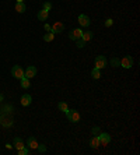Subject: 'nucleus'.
Instances as JSON below:
<instances>
[{
  "mask_svg": "<svg viewBox=\"0 0 140 155\" xmlns=\"http://www.w3.org/2000/svg\"><path fill=\"white\" fill-rule=\"evenodd\" d=\"M27 147L30 150H37V147H38L37 138H35V137H30V138L27 140Z\"/></svg>",
  "mask_w": 140,
  "mask_h": 155,
  "instance_id": "obj_10",
  "label": "nucleus"
},
{
  "mask_svg": "<svg viewBox=\"0 0 140 155\" xmlns=\"http://www.w3.org/2000/svg\"><path fill=\"white\" fill-rule=\"evenodd\" d=\"M31 101H32V98L30 94H24L21 96V105L22 106H28V105H31Z\"/></svg>",
  "mask_w": 140,
  "mask_h": 155,
  "instance_id": "obj_11",
  "label": "nucleus"
},
{
  "mask_svg": "<svg viewBox=\"0 0 140 155\" xmlns=\"http://www.w3.org/2000/svg\"><path fill=\"white\" fill-rule=\"evenodd\" d=\"M53 39H55V34H53V32H48V34H45V35H43V41H45V42H52Z\"/></svg>",
  "mask_w": 140,
  "mask_h": 155,
  "instance_id": "obj_17",
  "label": "nucleus"
},
{
  "mask_svg": "<svg viewBox=\"0 0 140 155\" xmlns=\"http://www.w3.org/2000/svg\"><path fill=\"white\" fill-rule=\"evenodd\" d=\"M91 77L94 78V80H98V78H101V71H100V69H94L91 71Z\"/></svg>",
  "mask_w": 140,
  "mask_h": 155,
  "instance_id": "obj_19",
  "label": "nucleus"
},
{
  "mask_svg": "<svg viewBox=\"0 0 140 155\" xmlns=\"http://www.w3.org/2000/svg\"><path fill=\"white\" fill-rule=\"evenodd\" d=\"M90 147L94 148V150L100 147V138H98V136H92V138L90 140Z\"/></svg>",
  "mask_w": 140,
  "mask_h": 155,
  "instance_id": "obj_14",
  "label": "nucleus"
},
{
  "mask_svg": "<svg viewBox=\"0 0 140 155\" xmlns=\"http://www.w3.org/2000/svg\"><path fill=\"white\" fill-rule=\"evenodd\" d=\"M92 35H94V32H91V31H84L83 34H81V41H84V42H88V41H91L92 39Z\"/></svg>",
  "mask_w": 140,
  "mask_h": 155,
  "instance_id": "obj_12",
  "label": "nucleus"
},
{
  "mask_svg": "<svg viewBox=\"0 0 140 155\" xmlns=\"http://www.w3.org/2000/svg\"><path fill=\"white\" fill-rule=\"evenodd\" d=\"M43 10H46V11L52 10V4H51L49 1H45V3H43Z\"/></svg>",
  "mask_w": 140,
  "mask_h": 155,
  "instance_id": "obj_24",
  "label": "nucleus"
},
{
  "mask_svg": "<svg viewBox=\"0 0 140 155\" xmlns=\"http://www.w3.org/2000/svg\"><path fill=\"white\" fill-rule=\"evenodd\" d=\"M111 64H112L113 67H119V66H121V60H118L116 57H113V59H111Z\"/></svg>",
  "mask_w": 140,
  "mask_h": 155,
  "instance_id": "obj_22",
  "label": "nucleus"
},
{
  "mask_svg": "<svg viewBox=\"0 0 140 155\" xmlns=\"http://www.w3.org/2000/svg\"><path fill=\"white\" fill-rule=\"evenodd\" d=\"M112 24H113V21L111 20V18H108L107 21H105V27H108V28H109V27H112Z\"/></svg>",
  "mask_w": 140,
  "mask_h": 155,
  "instance_id": "obj_27",
  "label": "nucleus"
},
{
  "mask_svg": "<svg viewBox=\"0 0 140 155\" xmlns=\"http://www.w3.org/2000/svg\"><path fill=\"white\" fill-rule=\"evenodd\" d=\"M17 152H18V155H28V154H30V148L25 145V147L21 148V150H17Z\"/></svg>",
  "mask_w": 140,
  "mask_h": 155,
  "instance_id": "obj_21",
  "label": "nucleus"
},
{
  "mask_svg": "<svg viewBox=\"0 0 140 155\" xmlns=\"http://www.w3.org/2000/svg\"><path fill=\"white\" fill-rule=\"evenodd\" d=\"M65 113H66V116H67V119H69L70 122H73V123H77L80 120V113L77 112V111H74V109H67Z\"/></svg>",
  "mask_w": 140,
  "mask_h": 155,
  "instance_id": "obj_1",
  "label": "nucleus"
},
{
  "mask_svg": "<svg viewBox=\"0 0 140 155\" xmlns=\"http://www.w3.org/2000/svg\"><path fill=\"white\" fill-rule=\"evenodd\" d=\"M98 138H100V145H108L111 141V136L108 133H101L98 134Z\"/></svg>",
  "mask_w": 140,
  "mask_h": 155,
  "instance_id": "obj_7",
  "label": "nucleus"
},
{
  "mask_svg": "<svg viewBox=\"0 0 140 155\" xmlns=\"http://www.w3.org/2000/svg\"><path fill=\"white\" fill-rule=\"evenodd\" d=\"M84 45H86V42H84V41H81V39H77V46H79V48H84Z\"/></svg>",
  "mask_w": 140,
  "mask_h": 155,
  "instance_id": "obj_26",
  "label": "nucleus"
},
{
  "mask_svg": "<svg viewBox=\"0 0 140 155\" xmlns=\"http://www.w3.org/2000/svg\"><path fill=\"white\" fill-rule=\"evenodd\" d=\"M25 10H27V7H25L24 3H17L16 4V11L17 13H24Z\"/></svg>",
  "mask_w": 140,
  "mask_h": 155,
  "instance_id": "obj_18",
  "label": "nucleus"
},
{
  "mask_svg": "<svg viewBox=\"0 0 140 155\" xmlns=\"http://www.w3.org/2000/svg\"><path fill=\"white\" fill-rule=\"evenodd\" d=\"M1 99H3V95H0V101H1Z\"/></svg>",
  "mask_w": 140,
  "mask_h": 155,
  "instance_id": "obj_30",
  "label": "nucleus"
},
{
  "mask_svg": "<svg viewBox=\"0 0 140 155\" xmlns=\"http://www.w3.org/2000/svg\"><path fill=\"white\" fill-rule=\"evenodd\" d=\"M13 145L16 147L17 150H21V148H24V147H25V145H24V141H22L20 137H16V138H14V143H13Z\"/></svg>",
  "mask_w": 140,
  "mask_h": 155,
  "instance_id": "obj_15",
  "label": "nucleus"
},
{
  "mask_svg": "<svg viewBox=\"0 0 140 155\" xmlns=\"http://www.w3.org/2000/svg\"><path fill=\"white\" fill-rule=\"evenodd\" d=\"M79 22H80V25L81 27H88L90 24H91V21H90V18L86 16V14H80L79 16Z\"/></svg>",
  "mask_w": 140,
  "mask_h": 155,
  "instance_id": "obj_9",
  "label": "nucleus"
},
{
  "mask_svg": "<svg viewBox=\"0 0 140 155\" xmlns=\"http://www.w3.org/2000/svg\"><path fill=\"white\" fill-rule=\"evenodd\" d=\"M81 34H83V31H81L80 28H76V29H71V31H70L69 38L71 41H77V39L81 38Z\"/></svg>",
  "mask_w": 140,
  "mask_h": 155,
  "instance_id": "obj_8",
  "label": "nucleus"
},
{
  "mask_svg": "<svg viewBox=\"0 0 140 155\" xmlns=\"http://www.w3.org/2000/svg\"><path fill=\"white\" fill-rule=\"evenodd\" d=\"M11 75L17 78V80H21L22 77H24V70L20 67V66H13V69H11Z\"/></svg>",
  "mask_w": 140,
  "mask_h": 155,
  "instance_id": "obj_2",
  "label": "nucleus"
},
{
  "mask_svg": "<svg viewBox=\"0 0 140 155\" xmlns=\"http://www.w3.org/2000/svg\"><path fill=\"white\" fill-rule=\"evenodd\" d=\"M58 108H59L62 112H66V111L69 109V106H67V103H66V102H59V103H58Z\"/></svg>",
  "mask_w": 140,
  "mask_h": 155,
  "instance_id": "obj_20",
  "label": "nucleus"
},
{
  "mask_svg": "<svg viewBox=\"0 0 140 155\" xmlns=\"http://www.w3.org/2000/svg\"><path fill=\"white\" fill-rule=\"evenodd\" d=\"M121 66H122L123 69H130V67L133 66V59H132V56H125V57H122V60H121Z\"/></svg>",
  "mask_w": 140,
  "mask_h": 155,
  "instance_id": "obj_6",
  "label": "nucleus"
},
{
  "mask_svg": "<svg viewBox=\"0 0 140 155\" xmlns=\"http://www.w3.org/2000/svg\"><path fill=\"white\" fill-rule=\"evenodd\" d=\"M35 74H37V67L35 66H30V67H27V70H24V77L25 78H34L35 77Z\"/></svg>",
  "mask_w": 140,
  "mask_h": 155,
  "instance_id": "obj_5",
  "label": "nucleus"
},
{
  "mask_svg": "<svg viewBox=\"0 0 140 155\" xmlns=\"http://www.w3.org/2000/svg\"><path fill=\"white\" fill-rule=\"evenodd\" d=\"M108 64V60L105 56H97L95 57V69H105Z\"/></svg>",
  "mask_w": 140,
  "mask_h": 155,
  "instance_id": "obj_3",
  "label": "nucleus"
},
{
  "mask_svg": "<svg viewBox=\"0 0 140 155\" xmlns=\"http://www.w3.org/2000/svg\"><path fill=\"white\" fill-rule=\"evenodd\" d=\"M38 20H39V21H45V20H48V17H49V13L46 10H41V11H38Z\"/></svg>",
  "mask_w": 140,
  "mask_h": 155,
  "instance_id": "obj_13",
  "label": "nucleus"
},
{
  "mask_svg": "<svg viewBox=\"0 0 140 155\" xmlns=\"http://www.w3.org/2000/svg\"><path fill=\"white\" fill-rule=\"evenodd\" d=\"M17 3H24V0H17Z\"/></svg>",
  "mask_w": 140,
  "mask_h": 155,
  "instance_id": "obj_29",
  "label": "nucleus"
},
{
  "mask_svg": "<svg viewBox=\"0 0 140 155\" xmlns=\"http://www.w3.org/2000/svg\"><path fill=\"white\" fill-rule=\"evenodd\" d=\"M20 83H21V87L24 88V90L30 88V85H31V83H30V78H25V77H22L21 80H20Z\"/></svg>",
  "mask_w": 140,
  "mask_h": 155,
  "instance_id": "obj_16",
  "label": "nucleus"
},
{
  "mask_svg": "<svg viewBox=\"0 0 140 155\" xmlns=\"http://www.w3.org/2000/svg\"><path fill=\"white\" fill-rule=\"evenodd\" d=\"M37 150H38L39 154H43V152H46V147H45V145H39V144H38Z\"/></svg>",
  "mask_w": 140,
  "mask_h": 155,
  "instance_id": "obj_23",
  "label": "nucleus"
},
{
  "mask_svg": "<svg viewBox=\"0 0 140 155\" xmlns=\"http://www.w3.org/2000/svg\"><path fill=\"white\" fill-rule=\"evenodd\" d=\"M100 131H101V128L98 127V126H95V127H92L91 134H94V136H98V134H100Z\"/></svg>",
  "mask_w": 140,
  "mask_h": 155,
  "instance_id": "obj_25",
  "label": "nucleus"
},
{
  "mask_svg": "<svg viewBox=\"0 0 140 155\" xmlns=\"http://www.w3.org/2000/svg\"><path fill=\"white\" fill-rule=\"evenodd\" d=\"M43 28H45V31H46V32H51V25H49V24H45Z\"/></svg>",
  "mask_w": 140,
  "mask_h": 155,
  "instance_id": "obj_28",
  "label": "nucleus"
},
{
  "mask_svg": "<svg viewBox=\"0 0 140 155\" xmlns=\"http://www.w3.org/2000/svg\"><path fill=\"white\" fill-rule=\"evenodd\" d=\"M63 31H65L63 22L56 21V22H53V25H51V32H53V34H60V32H63Z\"/></svg>",
  "mask_w": 140,
  "mask_h": 155,
  "instance_id": "obj_4",
  "label": "nucleus"
}]
</instances>
